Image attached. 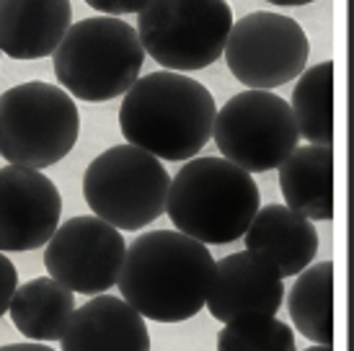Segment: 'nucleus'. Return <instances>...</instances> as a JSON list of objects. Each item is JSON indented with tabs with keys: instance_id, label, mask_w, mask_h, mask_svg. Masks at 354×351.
<instances>
[{
	"instance_id": "1",
	"label": "nucleus",
	"mask_w": 354,
	"mask_h": 351,
	"mask_svg": "<svg viewBox=\"0 0 354 351\" xmlns=\"http://www.w3.org/2000/svg\"><path fill=\"white\" fill-rule=\"evenodd\" d=\"M212 272L207 245L176 230H153L127 245L117 284L122 300L145 321L181 323L205 307Z\"/></svg>"
},
{
	"instance_id": "2",
	"label": "nucleus",
	"mask_w": 354,
	"mask_h": 351,
	"mask_svg": "<svg viewBox=\"0 0 354 351\" xmlns=\"http://www.w3.org/2000/svg\"><path fill=\"white\" fill-rule=\"evenodd\" d=\"M217 104L199 80L158 70L132 83L119 106V129L158 160H192L212 140Z\"/></svg>"
},
{
	"instance_id": "3",
	"label": "nucleus",
	"mask_w": 354,
	"mask_h": 351,
	"mask_svg": "<svg viewBox=\"0 0 354 351\" xmlns=\"http://www.w3.org/2000/svg\"><path fill=\"white\" fill-rule=\"evenodd\" d=\"M261 207L254 176L225 158H192L168 186L166 215L176 233L202 245L243 238Z\"/></svg>"
},
{
	"instance_id": "4",
	"label": "nucleus",
	"mask_w": 354,
	"mask_h": 351,
	"mask_svg": "<svg viewBox=\"0 0 354 351\" xmlns=\"http://www.w3.org/2000/svg\"><path fill=\"white\" fill-rule=\"evenodd\" d=\"M142 62L145 52L135 26L114 16L73 23L52 55L62 91L88 104L124 96L140 78Z\"/></svg>"
},
{
	"instance_id": "5",
	"label": "nucleus",
	"mask_w": 354,
	"mask_h": 351,
	"mask_svg": "<svg viewBox=\"0 0 354 351\" xmlns=\"http://www.w3.org/2000/svg\"><path fill=\"white\" fill-rule=\"evenodd\" d=\"M78 135V106L59 86L29 80L0 93V158L10 166H55L70 155Z\"/></svg>"
},
{
	"instance_id": "6",
	"label": "nucleus",
	"mask_w": 354,
	"mask_h": 351,
	"mask_svg": "<svg viewBox=\"0 0 354 351\" xmlns=\"http://www.w3.org/2000/svg\"><path fill=\"white\" fill-rule=\"evenodd\" d=\"M233 26L227 0H150L138 13L142 52L171 73H192L223 57Z\"/></svg>"
},
{
	"instance_id": "7",
	"label": "nucleus",
	"mask_w": 354,
	"mask_h": 351,
	"mask_svg": "<svg viewBox=\"0 0 354 351\" xmlns=\"http://www.w3.org/2000/svg\"><path fill=\"white\" fill-rule=\"evenodd\" d=\"M171 176L158 158L132 145H117L91 160L83 196L93 217L117 230H142L166 212Z\"/></svg>"
},
{
	"instance_id": "8",
	"label": "nucleus",
	"mask_w": 354,
	"mask_h": 351,
	"mask_svg": "<svg viewBox=\"0 0 354 351\" xmlns=\"http://www.w3.org/2000/svg\"><path fill=\"white\" fill-rule=\"evenodd\" d=\"M212 140L225 160L246 173H266L295 153V117L272 91H241L215 114Z\"/></svg>"
},
{
	"instance_id": "9",
	"label": "nucleus",
	"mask_w": 354,
	"mask_h": 351,
	"mask_svg": "<svg viewBox=\"0 0 354 351\" xmlns=\"http://www.w3.org/2000/svg\"><path fill=\"white\" fill-rule=\"evenodd\" d=\"M227 70L248 91H272L300 78L310 44L303 26L290 16L254 10L233 21L225 41Z\"/></svg>"
},
{
	"instance_id": "10",
	"label": "nucleus",
	"mask_w": 354,
	"mask_h": 351,
	"mask_svg": "<svg viewBox=\"0 0 354 351\" xmlns=\"http://www.w3.org/2000/svg\"><path fill=\"white\" fill-rule=\"evenodd\" d=\"M127 245L117 227L93 215L70 217L47 240L44 266L70 292L104 294L119 279Z\"/></svg>"
},
{
	"instance_id": "11",
	"label": "nucleus",
	"mask_w": 354,
	"mask_h": 351,
	"mask_svg": "<svg viewBox=\"0 0 354 351\" xmlns=\"http://www.w3.org/2000/svg\"><path fill=\"white\" fill-rule=\"evenodd\" d=\"M62 196L41 171L0 168V254H24L47 245L59 225Z\"/></svg>"
},
{
	"instance_id": "12",
	"label": "nucleus",
	"mask_w": 354,
	"mask_h": 351,
	"mask_svg": "<svg viewBox=\"0 0 354 351\" xmlns=\"http://www.w3.org/2000/svg\"><path fill=\"white\" fill-rule=\"evenodd\" d=\"M285 297V279L264 258L241 251L215 261L207 310L220 323L274 315Z\"/></svg>"
},
{
	"instance_id": "13",
	"label": "nucleus",
	"mask_w": 354,
	"mask_h": 351,
	"mask_svg": "<svg viewBox=\"0 0 354 351\" xmlns=\"http://www.w3.org/2000/svg\"><path fill=\"white\" fill-rule=\"evenodd\" d=\"M59 341L62 351H150V331L122 297L99 294L75 307Z\"/></svg>"
},
{
	"instance_id": "14",
	"label": "nucleus",
	"mask_w": 354,
	"mask_h": 351,
	"mask_svg": "<svg viewBox=\"0 0 354 351\" xmlns=\"http://www.w3.org/2000/svg\"><path fill=\"white\" fill-rule=\"evenodd\" d=\"M70 26V0H0V52L10 59L50 57Z\"/></svg>"
},
{
	"instance_id": "15",
	"label": "nucleus",
	"mask_w": 354,
	"mask_h": 351,
	"mask_svg": "<svg viewBox=\"0 0 354 351\" xmlns=\"http://www.w3.org/2000/svg\"><path fill=\"white\" fill-rule=\"evenodd\" d=\"M243 238L248 254L274 266L282 279L308 269L321 243L313 222L295 215L285 205L259 207Z\"/></svg>"
},
{
	"instance_id": "16",
	"label": "nucleus",
	"mask_w": 354,
	"mask_h": 351,
	"mask_svg": "<svg viewBox=\"0 0 354 351\" xmlns=\"http://www.w3.org/2000/svg\"><path fill=\"white\" fill-rule=\"evenodd\" d=\"M285 207L310 222L334 217V153L331 147L305 145L279 166Z\"/></svg>"
},
{
	"instance_id": "17",
	"label": "nucleus",
	"mask_w": 354,
	"mask_h": 351,
	"mask_svg": "<svg viewBox=\"0 0 354 351\" xmlns=\"http://www.w3.org/2000/svg\"><path fill=\"white\" fill-rule=\"evenodd\" d=\"M75 312V292L55 282L52 276H37L16 287L8 315L26 339L39 343L59 341Z\"/></svg>"
},
{
	"instance_id": "18",
	"label": "nucleus",
	"mask_w": 354,
	"mask_h": 351,
	"mask_svg": "<svg viewBox=\"0 0 354 351\" xmlns=\"http://www.w3.org/2000/svg\"><path fill=\"white\" fill-rule=\"evenodd\" d=\"M295 331L318 346L334 343V263L318 261L297 274L287 297Z\"/></svg>"
},
{
	"instance_id": "19",
	"label": "nucleus",
	"mask_w": 354,
	"mask_h": 351,
	"mask_svg": "<svg viewBox=\"0 0 354 351\" xmlns=\"http://www.w3.org/2000/svg\"><path fill=\"white\" fill-rule=\"evenodd\" d=\"M290 111L295 117L297 135L308 145L331 147L334 142V62L324 59L303 70L292 91Z\"/></svg>"
},
{
	"instance_id": "20",
	"label": "nucleus",
	"mask_w": 354,
	"mask_h": 351,
	"mask_svg": "<svg viewBox=\"0 0 354 351\" xmlns=\"http://www.w3.org/2000/svg\"><path fill=\"white\" fill-rule=\"evenodd\" d=\"M217 351H297L295 333L274 315H251L223 325Z\"/></svg>"
},
{
	"instance_id": "21",
	"label": "nucleus",
	"mask_w": 354,
	"mask_h": 351,
	"mask_svg": "<svg viewBox=\"0 0 354 351\" xmlns=\"http://www.w3.org/2000/svg\"><path fill=\"white\" fill-rule=\"evenodd\" d=\"M19 287V274H16V266L10 263V258L6 254H0V318L8 312L10 297Z\"/></svg>"
},
{
	"instance_id": "22",
	"label": "nucleus",
	"mask_w": 354,
	"mask_h": 351,
	"mask_svg": "<svg viewBox=\"0 0 354 351\" xmlns=\"http://www.w3.org/2000/svg\"><path fill=\"white\" fill-rule=\"evenodd\" d=\"M91 8L99 10L101 16H127V13H140L150 0H86Z\"/></svg>"
},
{
	"instance_id": "23",
	"label": "nucleus",
	"mask_w": 354,
	"mask_h": 351,
	"mask_svg": "<svg viewBox=\"0 0 354 351\" xmlns=\"http://www.w3.org/2000/svg\"><path fill=\"white\" fill-rule=\"evenodd\" d=\"M0 351H55V349L47 346V343L31 341V343H6V346H0Z\"/></svg>"
},
{
	"instance_id": "24",
	"label": "nucleus",
	"mask_w": 354,
	"mask_h": 351,
	"mask_svg": "<svg viewBox=\"0 0 354 351\" xmlns=\"http://www.w3.org/2000/svg\"><path fill=\"white\" fill-rule=\"evenodd\" d=\"M272 6H282V8H290V6H308V3H315V0H266Z\"/></svg>"
},
{
	"instance_id": "25",
	"label": "nucleus",
	"mask_w": 354,
	"mask_h": 351,
	"mask_svg": "<svg viewBox=\"0 0 354 351\" xmlns=\"http://www.w3.org/2000/svg\"><path fill=\"white\" fill-rule=\"evenodd\" d=\"M303 351H334L331 346H318V343H313V346H308V349H303Z\"/></svg>"
}]
</instances>
